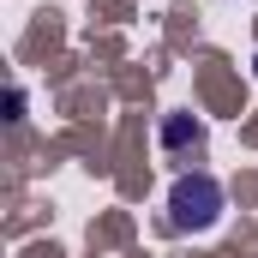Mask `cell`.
<instances>
[{
  "mask_svg": "<svg viewBox=\"0 0 258 258\" xmlns=\"http://www.w3.org/2000/svg\"><path fill=\"white\" fill-rule=\"evenodd\" d=\"M186 138H198V120H186V114H168L162 120V144H186Z\"/></svg>",
  "mask_w": 258,
  "mask_h": 258,
  "instance_id": "7a4b0ae2",
  "label": "cell"
},
{
  "mask_svg": "<svg viewBox=\"0 0 258 258\" xmlns=\"http://www.w3.org/2000/svg\"><path fill=\"white\" fill-rule=\"evenodd\" d=\"M216 216H222V180L216 174H180L168 192V222L180 234H204Z\"/></svg>",
  "mask_w": 258,
  "mask_h": 258,
  "instance_id": "6da1fadb",
  "label": "cell"
}]
</instances>
